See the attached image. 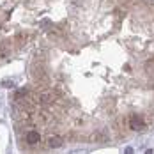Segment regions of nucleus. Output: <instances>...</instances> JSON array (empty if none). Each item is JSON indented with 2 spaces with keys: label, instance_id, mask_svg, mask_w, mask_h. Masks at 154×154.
Listing matches in <instances>:
<instances>
[{
  "label": "nucleus",
  "instance_id": "nucleus-1",
  "mask_svg": "<svg viewBox=\"0 0 154 154\" xmlns=\"http://www.w3.org/2000/svg\"><path fill=\"white\" fill-rule=\"evenodd\" d=\"M128 126L131 131H143L147 128V122L142 115H137V113H131L129 119H128Z\"/></svg>",
  "mask_w": 154,
  "mask_h": 154
},
{
  "label": "nucleus",
  "instance_id": "nucleus-2",
  "mask_svg": "<svg viewBox=\"0 0 154 154\" xmlns=\"http://www.w3.org/2000/svg\"><path fill=\"white\" fill-rule=\"evenodd\" d=\"M57 99V94L53 92V91H46V92H43V94H39V103L41 105H51L53 101Z\"/></svg>",
  "mask_w": 154,
  "mask_h": 154
},
{
  "label": "nucleus",
  "instance_id": "nucleus-3",
  "mask_svg": "<svg viewBox=\"0 0 154 154\" xmlns=\"http://www.w3.org/2000/svg\"><path fill=\"white\" fill-rule=\"evenodd\" d=\"M25 142H27L29 145H37V143L41 142V135H39L37 131H29V133L25 135Z\"/></svg>",
  "mask_w": 154,
  "mask_h": 154
},
{
  "label": "nucleus",
  "instance_id": "nucleus-4",
  "mask_svg": "<svg viewBox=\"0 0 154 154\" xmlns=\"http://www.w3.org/2000/svg\"><path fill=\"white\" fill-rule=\"evenodd\" d=\"M62 145H64V138L59 137V135H53V137L48 138V147H51V149H59Z\"/></svg>",
  "mask_w": 154,
  "mask_h": 154
},
{
  "label": "nucleus",
  "instance_id": "nucleus-5",
  "mask_svg": "<svg viewBox=\"0 0 154 154\" xmlns=\"http://www.w3.org/2000/svg\"><path fill=\"white\" fill-rule=\"evenodd\" d=\"M9 53H11V43L9 41L0 43V59H5Z\"/></svg>",
  "mask_w": 154,
  "mask_h": 154
},
{
  "label": "nucleus",
  "instance_id": "nucleus-6",
  "mask_svg": "<svg viewBox=\"0 0 154 154\" xmlns=\"http://www.w3.org/2000/svg\"><path fill=\"white\" fill-rule=\"evenodd\" d=\"M32 76L34 78H41V80H45V71H43V67L41 66H34V69H32Z\"/></svg>",
  "mask_w": 154,
  "mask_h": 154
},
{
  "label": "nucleus",
  "instance_id": "nucleus-7",
  "mask_svg": "<svg viewBox=\"0 0 154 154\" xmlns=\"http://www.w3.org/2000/svg\"><path fill=\"white\" fill-rule=\"evenodd\" d=\"M37 121L39 122H43V124H46L48 121H50V113H46V112H37Z\"/></svg>",
  "mask_w": 154,
  "mask_h": 154
}]
</instances>
